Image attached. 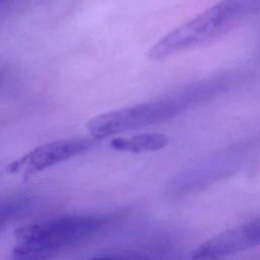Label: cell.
Instances as JSON below:
<instances>
[{
    "mask_svg": "<svg viewBox=\"0 0 260 260\" xmlns=\"http://www.w3.org/2000/svg\"><path fill=\"white\" fill-rule=\"evenodd\" d=\"M190 102H193V99L191 93L187 92L182 94L180 100L162 99L114 110L91 118L86 128L93 139H104L173 118Z\"/></svg>",
    "mask_w": 260,
    "mask_h": 260,
    "instance_id": "cell-3",
    "label": "cell"
},
{
    "mask_svg": "<svg viewBox=\"0 0 260 260\" xmlns=\"http://www.w3.org/2000/svg\"><path fill=\"white\" fill-rule=\"evenodd\" d=\"M110 218L98 214H74L20 226L9 260H51L102 232Z\"/></svg>",
    "mask_w": 260,
    "mask_h": 260,
    "instance_id": "cell-1",
    "label": "cell"
},
{
    "mask_svg": "<svg viewBox=\"0 0 260 260\" xmlns=\"http://www.w3.org/2000/svg\"><path fill=\"white\" fill-rule=\"evenodd\" d=\"M169 138L161 133H143L130 137H117L111 140V147L118 151L141 153L165 148Z\"/></svg>",
    "mask_w": 260,
    "mask_h": 260,
    "instance_id": "cell-5",
    "label": "cell"
},
{
    "mask_svg": "<svg viewBox=\"0 0 260 260\" xmlns=\"http://www.w3.org/2000/svg\"><path fill=\"white\" fill-rule=\"evenodd\" d=\"M242 9V0H221L165 35L151 47L148 58L161 60L211 41L234 24Z\"/></svg>",
    "mask_w": 260,
    "mask_h": 260,
    "instance_id": "cell-2",
    "label": "cell"
},
{
    "mask_svg": "<svg viewBox=\"0 0 260 260\" xmlns=\"http://www.w3.org/2000/svg\"><path fill=\"white\" fill-rule=\"evenodd\" d=\"M1 1H4V0H1Z\"/></svg>",
    "mask_w": 260,
    "mask_h": 260,
    "instance_id": "cell-7",
    "label": "cell"
},
{
    "mask_svg": "<svg viewBox=\"0 0 260 260\" xmlns=\"http://www.w3.org/2000/svg\"><path fill=\"white\" fill-rule=\"evenodd\" d=\"M92 144L93 141L86 138H72L48 142L12 161L8 167V171L12 174L20 173L26 179L61 161L85 152Z\"/></svg>",
    "mask_w": 260,
    "mask_h": 260,
    "instance_id": "cell-4",
    "label": "cell"
},
{
    "mask_svg": "<svg viewBox=\"0 0 260 260\" xmlns=\"http://www.w3.org/2000/svg\"><path fill=\"white\" fill-rule=\"evenodd\" d=\"M84 260H156V257L148 251L121 250L101 253Z\"/></svg>",
    "mask_w": 260,
    "mask_h": 260,
    "instance_id": "cell-6",
    "label": "cell"
}]
</instances>
